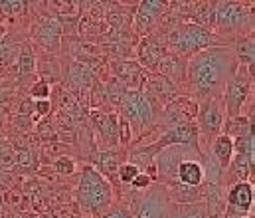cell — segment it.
<instances>
[{"label":"cell","mask_w":255,"mask_h":218,"mask_svg":"<svg viewBox=\"0 0 255 218\" xmlns=\"http://www.w3.org/2000/svg\"><path fill=\"white\" fill-rule=\"evenodd\" d=\"M238 68L240 64L230 46H212L186 62L184 79L188 81L192 93L202 101L218 99Z\"/></svg>","instance_id":"obj_1"},{"label":"cell","mask_w":255,"mask_h":218,"mask_svg":"<svg viewBox=\"0 0 255 218\" xmlns=\"http://www.w3.org/2000/svg\"><path fill=\"white\" fill-rule=\"evenodd\" d=\"M111 199H113V191L107 179L95 167H85L79 179V187H77L79 207L85 213L95 215V213L105 211L111 205Z\"/></svg>","instance_id":"obj_2"},{"label":"cell","mask_w":255,"mask_h":218,"mask_svg":"<svg viewBox=\"0 0 255 218\" xmlns=\"http://www.w3.org/2000/svg\"><path fill=\"white\" fill-rule=\"evenodd\" d=\"M168 48L172 50V54L180 56V58H188L196 56L202 50H208L214 46V36L210 34V30H204L202 26L194 24V22H184L180 26H174L168 32V40H166Z\"/></svg>","instance_id":"obj_3"},{"label":"cell","mask_w":255,"mask_h":218,"mask_svg":"<svg viewBox=\"0 0 255 218\" xmlns=\"http://www.w3.org/2000/svg\"><path fill=\"white\" fill-rule=\"evenodd\" d=\"M214 26L224 34H248L254 28V12L240 2H214Z\"/></svg>","instance_id":"obj_4"},{"label":"cell","mask_w":255,"mask_h":218,"mask_svg":"<svg viewBox=\"0 0 255 218\" xmlns=\"http://www.w3.org/2000/svg\"><path fill=\"white\" fill-rule=\"evenodd\" d=\"M121 111H123V117L128 123V127H134L138 131H144V129H150L156 121V115H154V107L150 105V101L144 97V93L140 89L136 91H127L119 103Z\"/></svg>","instance_id":"obj_5"},{"label":"cell","mask_w":255,"mask_h":218,"mask_svg":"<svg viewBox=\"0 0 255 218\" xmlns=\"http://www.w3.org/2000/svg\"><path fill=\"white\" fill-rule=\"evenodd\" d=\"M252 81H254V73H250L248 68L240 66L236 73L228 79L222 95H224V107L228 111V117H238L248 95L252 89Z\"/></svg>","instance_id":"obj_6"},{"label":"cell","mask_w":255,"mask_h":218,"mask_svg":"<svg viewBox=\"0 0 255 218\" xmlns=\"http://www.w3.org/2000/svg\"><path fill=\"white\" fill-rule=\"evenodd\" d=\"M190 151H194V149H190V147L186 145H170L160 149L156 153L154 161H152L154 163V169H156V179L164 181L166 185L176 183V171H178L180 163L186 161V157H188Z\"/></svg>","instance_id":"obj_7"},{"label":"cell","mask_w":255,"mask_h":218,"mask_svg":"<svg viewBox=\"0 0 255 218\" xmlns=\"http://www.w3.org/2000/svg\"><path fill=\"white\" fill-rule=\"evenodd\" d=\"M198 133H202L204 139L214 141L224 125V111L218 99H206L202 101V105L198 107Z\"/></svg>","instance_id":"obj_8"},{"label":"cell","mask_w":255,"mask_h":218,"mask_svg":"<svg viewBox=\"0 0 255 218\" xmlns=\"http://www.w3.org/2000/svg\"><path fill=\"white\" fill-rule=\"evenodd\" d=\"M254 207V185L238 183L232 185L230 193L226 195V217L230 218H248L250 209Z\"/></svg>","instance_id":"obj_9"},{"label":"cell","mask_w":255,"mask_h":218,"mask_svg":"<svg viewBox=\"0 0 255 218\" xmlns=\"http://www.w3.org/2000/svg\"><path fill=\"white\" fill-rule=\"evenodd\" d=\"M170 207L168 191L164 185L148 187V193L142 197L136 209V218H166Z\"/></svg>","instance_id":"obj_10"},{"label":"cell","mask_w":255,"mask_h":218,"mask_svg":"<svg viewBox=\"0 0 255 218\" xmlns=\"http://www.w3.org/2000/svg\"><path fill=\"white\" fill-rule=\"evenodd\" d=\"M198 127L196 123H184V125H176V127H170L166 129L158 141L150 143L152 149L158 153L160 149L164 147H170V145H186L194 149V151H200V145H198Z\"/></svg>","instance_id":"obj_11"},{"label":"cell","mask_w":255,"mask_h":218,"mask_svg":"<svg viewBox=\"0 0 255 218\" xmlns=\"http://www.w3.org/2000/svg\"><path fill=\"white\" fill-rule=\"evenodd\" d=\"M166 2H160V0H144L138 4L136 8V16H134V30L138 34H148L156 22L160 20V16L166 12Z\"/></svg>","instance_id":"obj_12"},{"label":"cell","mask_w":255,"mask_h":218,"mask_svg":"<svg viewBox=\"0 0 255 218\" xmlns=\"http://www.w3.org/2000/svg\"><path fill=\"white\" fill-rule=\"evenodd\" d=\"M91 121L97 129V133L101 135V139L107 145H115L119 143V119L113 113L101 111V109H93L91 111Z\"/></svg>","instance_id":"obj_13"},{"label":"cell","mask_w":255,"mask_h":218,"mask_svg":"<svg viewBox=\"0 0 255 218\" xmlns=\"http://www.w3.org/2000/svg\"><path fill=\"white\" fill-rule=\"evenodd\" d=\"M115 79L125 85L128 91H136L144 81V70L136 62H115L113 64Z\"/></svg>","instance_id":"obj_14"},{"label":"cell","mask_w":255,"mask_h":218,"mask_svg":"<svg viewBox=\"0 0 255 218\" xmlns=\"http://www.w3.org/2000/svg\"><path fill=\"white\" fill-rule=\"evenodd\" d=\"M164 54H166V48L158 36H148L138 46V60L144 68H156Z\"/></svg>","instance_id":"obj_15"},{"label":"cell","mask_w":255,"mask_h":218,"mask_svg":"<svg viewBox=\"0 0 255 218\" xmlns=\"http://www.w3.org/2000/svg\"><path fill=\"white\" fill-rule=\"evenodd\" d=\"M62 30H64V24L56 18H44L36 32H34V38L48 50H56L58 44H60V36H62Z\"/></svg>","instance_id":"obj_16"},{"label":"cell","mask_w":255,"mask_h":218,"mask_svg":"<svg viewBox=\"0 0 255 218\" xmlns=\"http://www.w3.org/2000/svg\"><path fill=\"white\" fill-rule=\"evenodd\" d=\"M254 175V157L246 155H236L232 157L228 169H226V181L232 185L238 183H248V179Z\"/></svg>","instance_id":"obj_17"},{"label":"cell","mask_w":255,"mask_h":218,"mask_svg":"<svg viewBox=\"0 0 255 218\" xmlns=\"http://www.w3.org/2000/svg\"><path fill=\"white\" fill-rule=\"evenodd\" d=\"M166 191H168L170 203H174V205L204 203V187H186L180 183H170Z\"/></svg>","instance_id":"obj_18"},{"label":"cell","mask_w":255,"mask_h":218,"mask_svg":"<svg viewBox=\"0 0 255 218\" xmlns=\"http://www.w3.org/2000/svg\"><path fill=\"white\" fill-rule=\"evenodd\" d=\"M158 72L164 79H168L170 83H180L184 79V73H186V62L184 58L176 56V54H164L162 60L158 62Z\"/></svg>","instance_id":"obj_19"},{"label":"cell","mask_w":255,"mask_h":218,"mask_svg":"<svg viewBox=\"0 0 255 218\" xmlns=\"http://www.w3.org/2000/svg\"><path fill=\"white\" fill-rule=\"evenodd\" d=\"M176 183L186 185V187H202L204 185V167L202 163L186 159L180 163L178 171H176Z\"/></svg>","instance_id":"obj_20"},{"label":"cell","mask_w":255,"mask_h":218,"mask_svg":"<svg viewBox=\"0 0 255 218\" xmlns=\"http://www.w3.org/2000/svg\"><path fill=\"white\" fill-rule=\"evenodd\" d=\"M146 87H148L146 93H150L156 101L170 103L172 99H176V85L170 83L168 79H164L162 75H152Z\"/></svg>","instance_id":"obj_21"},{"label":"cell","mask_w":255,"mask_h":218,"mask_svg":"<svg viewBox=\"0 0 255 218\" xmlns=\"http://www.w3.org/2000/svg\"><path fill=\"white\" fill-rule=\"evenodd\" d=\"M222 131H224L222 135L230 137L232 141H234V139H240V137H244V135H248V133H254V119L242 117V115H238V117H228V119H224Z\"/></svg>","instance_id":"obj_22"},{"label":"cell","mask_w":255,"mask_h":218,"mask_svg":"<svg viewBox=\"0 0 255 218\" xmlns=\"http://www.w3.org/2000/svg\"><path fill=\"white\" fill-rule=\"evenodd\" d=\"M232 157H234V141H232L230 137H226V135L220 133V135L214 139V143H212V159H214V161L224 169V173H226V169H228Z\"/></svg>","instance_id":"obj_23"},{"label":"cell","mask_w":255,"mask_h":218,"mask_svg":"<svg viewBox=\"0 0 255 218\" xmlns=\"http://www.w3.org/2000/svg\"><path fill=\"white\" fill-rule=\"evenodd\" d=\"M238 64L248 68L250 73H254V60H255V46H254V38H240L234 46H230Z\"/></svg>","instance_id":"obj_24"},{"label":"cell","mask_w":255,"mask_h":218,"mask_svg":"<svg viewBox=\"0 0 255 218\" xmlns=\"http://www.w3.org/2000/svg\"><path fill=\"white\" fill-rule=\"evenodd\" d=\"M192 20L194 24L202 26L204 30L214 26V2H200V4H192Z\"/></svg>","instance_id":"obj_25"},{"label":"cell","mask_w":255,"mask_h":218,"mask_svg":"<svg viewBox=\"0 0 255 218\" xmlns=\"http://www.w3.org/2000/svg\"><path fill=\"white\" fill-rule=\"evenodd\" d=\"M95 165L99 167L101 173L105 175H115L121 167V159L117 151H101L95 155Z\"/></svg>","instance_id":"obj_26"},{"label":"cell","mask_w":255,"mask_h":218,"mask_svg":"<svg viewBox=\"0 0 255 218\" xmlns=\"http://www.w3.org/2000/svg\"><path fill=\"white\" fill-rule=\"evenodd\" d=\"M18 68H20V77L22 79H28L30 75L36 73V54H34V50L28 44H24L22 50H20V64H18Z\"/></svg>","instance_id":"obj_27"},{"label":"cell","mask_w":255,"mask_h":218,"mask_svg":"<svg viewBox=\"0 0 255 218\" xmlns=\"http://www.w3.org/2000/svg\"><path fill=\"white\" fill-rule=\"evenodd\" d=\"M69 75H71V81L77 83L79 87H89L93 81V70L85 64H73Z\"/></svg>","instance_id":"obj_28"},{"label":"cell","mask_w":255,"mask_h":218,"mask_svg":"<svg viewBox=\"0 0 255 218\" xmlns=\"http://www.w3.org/2000/svg\"><path fill=\"white\" fill-rule=\"evenodd\" d=\"M178 218H208V211L204 203H194V205H176Z\"/></svg>","instance_id":"obj_29"},{"label":"cell","mask_w":255,"mask_h":218,"mask_svg":"<svg viewBox=\"0 0 255 218\" xmlns=\"http://www.w3.org/2000/svg\"><path fill=\"white\" fill-rule=\"evenodd\" d=\"M16 165L26 169V171H34L38 167V159H36V153L32 149H20L16 151Z\"/></svg>","instance_id":"obj_30"},{"label":"cell","mask_w":255,"mask_h":218,"mask_svg":"<svg viewBox=\"0 0 255 218\" xmlns=\"http://www.w3.org/2000/svg\"><path fill=\"white\" fill-rule=\"evenodd\" d=\"M234 153L236 155H246L254 157V133H248L240 139H234Z\"/></svg>","instance_id":"obj_31"},{"label":"cell","mask_w":255,"mask_h":218,"mask_svg":"<svg viewBox=\"0 0 255 218\" xmlns=\"http://www.w3.org/2000/svg\"><path fill=\"white\" fill-rule=\"evenodd\" d=\"M30 95L32 97H36L38 101H48V97H50V83L48 81H36L34 85H32V89H30Z\"/></svg>","instance_id":"obj_32"},{"label":"cell","mask_w":255,"mask_h":218,"mask_svg":"<svg viewBox=\"0 0 255 218\" xmlns=\"http://www.w3.org/2000/svg\"><path fill=\"white\" fill-rule=\"evenodd\" d=\"M26 2H18V0H0V12L2 14H20L24 12Z\"/></svg>","instance_id":"obj_33"},{"label":"cell","mask_w":255,"mask_h":218,"mask_svg":"<svg viewBox=\"0 0 255 218\" xmlns=\"http://www.w3.org/2000/svg\"><path fill=\"white\" fill-rule=\"evenodd\" d=\"M117 173H119V177H121V181H123V183L130 185V183L134 181V177H136L140 171H138L134 165H130V163H125V165H121V167H119V171H117Z\"/></svg>","instance_id":"obj_34"},{"label":"cell","mask_w":255,"mask_h":218,"mask_svg":"<svg viewBox=\"0 0 255 218\" xmlns=\"http://www.w3.org/2000/svg\"><path fill=\"white\" fill-rule=\"evenodd\" d=\"M56 171H58V173H62V175H71V173L75 171V165H73V161H71V159H67V157H60V159L56 161Z\"/></svg>","instance_id":"obj_35"},{"label":"cell","mask_w":255,"mask_h":218,"mask_svg":"<svg viewBox=\"0 0 255 218\" xmlns=\"http://www.w3.org/2000/svg\"><path fill=\"white\" fill-rule=\"evenodd\" d=\"M150 185H152V181H150V177H148L146 173H138V175L134 177V181L130 183V187L136 189V191H140V189H148Z\"/></svg>","instance_id":"obj_36"},{"label":"cell","mask_w":255,"mask_h":218,"mask_svg":"<svg viewBox=\"0 0 255 218\" xmlns=\"http://www.w3.org/2000/svg\"><path fill=\"white\" fill-rule=\"evenodd\" d=\"M130 141V127H128V123L123 119V121H119V143H128Z\"/></svg>","instance_id":"obj_37"},{"label":"cell","mask_w":255,"mask_h":218,"mask_svg":"<svg viewBox=\"0 0 255 218\" xmlns=\"http://www.w3.org/2000/svg\"><path fill=\"white\" fill-rule=\"evenodd\" d=\"M103 218H132V215L128 213V209H125V207H117V209L109 211Z\"/></svg>","instance_id":"obj_38"},{"label":"cell","mask_w":255,"mask_h":218,"mask_svg":"<svg viewBox=\"0 0 255 218\" xmlns=\"http://www.w3.org/2000/svg\"><path fill=\"white\" fill-rule=\"evenodd\" d=\"M34 111H36V115H40V117L48 115V113H50V101H36V103H34Z\"/></svg>","instance_id":"obj_39"},{"label":"cell","mask_w":255,"mask_h":218,"mask_svg":"<svg viewBox=\"0 0 255 218\" xmlns=\"http://www.w3.org/2000/svg\"><path fill=\"white\" fill-rule=\"evenodd\" d=\"M166 218H178V211H176V205H174V203H170L168 213H166Z\"/></svg>","instance_id":"obj_40"},{"label":"cell","mask_w":255,"mask_h":218,"mask_svg":"<svg viewBox=\"0 0 255 218\" xmlns=\"http://www.w3.org/2000/svg\"><path fill=\"white\" fill-rule=\"evenodd\" d=\"M0 213H2V197H0Z\"/></svg>","instance_id":"obj_41"},{"label":"cell","mask_w":255,"mask_h":218,"mask_svg":"<svg viewBox=\"0 0 255 218\" xmlns=\"http://www.w3.org/2000/svg\"><path fill=\"white\" fill-rule=\"evenodd\" d=\"M42 218H50V215H44V217H42Z\"/></svg>","instance_id":"obj_42"},{"label":"cell","mask_w":255,"mask_h":218,"mask_svg":"<svg viewBox=\"0 0 255 218\" xmlns=\"http://www.w3.org/2000/svg\"><path fill=\"white\" fill-rule=\"evenodd\" d=\"M2 187H4V185H2V181H0V191H2Z\"/></svg>","instance_id":"obj_43"},{"label":"cell","mask_w":255,"mask_h":218,"mask_svg":"<svg viewBox=\"0 0 255 218\" xmlns=\"http://www.w3.org/2000/svg\"><path fill=\"white\" fill-rule=\"evenodd\" d=\"M222 218H230V217H226V215H224V217H222Z\"/></svg>","instance_id":"obj_44"}]
</instances>
